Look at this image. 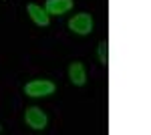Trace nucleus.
Masks as SVG:
<instances>
[{
  "label": "nucleus",
  "mask_w": 151,
  "mask_h": 135,
  "mask_svg": "<svg viewBox=\"0 0 151 135\" xmlns=\"http://www.w3.org/2000/svg\"><path fill=\"white\" fill-rule=\"evenodd\" d=\"M69 28L75 34H81V36L89 34L91 30H93V18H91V14H87V12L75 14V16L69 20Z\"/></svg>",
  "instance_id": "2"
},
{
  "label": "nucleus",
  "mask_w": 151,
  "mask_h": 135,
  "mask_svg": "<svg viewBox=\"0 0 151 135\" xmlns=\"http://www.w3.org/2000/svg\"><path fill=\"white\" fill-rule=\"evenodd\" d=\"M57 91L55 83L52 81H47V79H36V81H30L24 85V93L28 97H50L52 93Z\"/></svg>",
  "instance_id": "1"
},
{
  "label": "nucleus",
  "mask_w": 151,
  "mask_h": 135,
  "mask_svg": "<svg viewBox=\"0 0 151 135\" xmlns=\"http://www.w3.org/2000/svg\"><path fill=\"white\" fill-rule=\"evenodd\" d=\"M24 121L28 127H32L36 131H42L45 127H47V115L42 109H38V107H28L26 111H24Z\"/></svg>",
  "instance_id": "3"
},
{
  "label": "nucleus",
  "mask_w": 151,
  "mask_h": 135,
  "mask_svg": "<svg viewBox=\"0 0 151 135\" xmlns=\"http://www.w3.org/2000/svg\"><path fill=\"white\" fill-rule=\"evenodd\" d=\"M69 79H70V83L77 85V87H83V85L87 83V73H85V65H83V63H79V61L70 63Z\"/></svg>",
  "instance_id": "5"
},
{
  "label": "nucleus",
  "mask_w": 151,
  "mask_h": 135,
  "mask_svg": "<svg viewBox=\"0 0 151 135\" xmlns=\"http://www.w3.org/2000/svg\"><path fill=\"white\" fill-rule=\"evenodd\" d=\"M0 131H2V127H0Z\"/></svg>",
  "instance_id": "8"
},
{
  "label": "nucleus",
  "mask_w": 151,
  "mask_h": 135,
  "mask_svg": "<svg viewBox=\"0 0 151 135\" xmlns=\"http://www.w3.org/2000/svg\"><path fill=\"white\" fill-rule=\"evenodd\" d=\"M107 40H101L99 43V61H101V65H107L109 63V56H107Z\"/></svg>",
  "instance_id": "7"
},
{
  "label": "nucleus",
  "mask_w": 151,
  "mask_h": 135,
  "mask_svg": "<svg viewBox=\"0 0 151 135\" xmlns=\"http://www.w3.org/2000/svg\"><path fill=\"white\" fill-rule=\"evenodd\" d=\"M26 12L30 14L32 22L38 24V26H48V22H50V16L47 14V10L40 8L38 4H28V6H26Z\"/></svg>",
  "instance_id": "6"
},
{
  "label": "nucleus",
  "mask_w": 151,
  "mask_h": 135,
  "mask_svg": "<svg viewBox=\"0 0 151 135\" xmlns=\"http://www.w3.org/2000/svg\"><path fill=\"white\" fill-rule=\"evenodd\" d=\"M73 8V0H47L45 2V10L48 16H60L65 12Z\"/></svg>",
  "instance_id": "4"
}]
</instances>
